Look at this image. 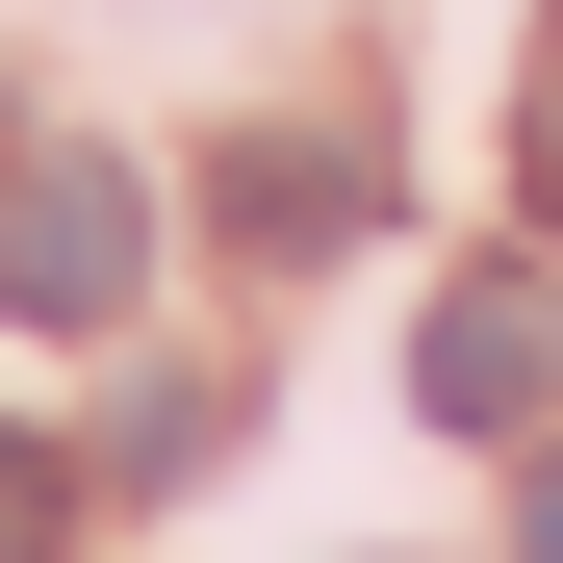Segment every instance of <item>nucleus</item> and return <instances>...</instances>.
<instances>
[{
  "instance_id": "f257e3e1",
  "label": "nucleus",
  "mask_w": 563,
  "mask_h": 563,
  "mask_svg": "<svg viewBox=\"0 0 563 563\" xmlns=\"http://www.w3.org/2000/svg\"><path fill=\"white\" fill-rule=\"evenodd\" d=\"M129 282H154V179L129 154H26V179H0V308H26V333H103Z\"/></svg>"
},
{
  "instance_id": "f03ea898",
  "label": "nucleus",
  "mask_w": 563,
  "mask_h": 563,
  "mask_svg": "<svg viewBox=\"0 0 563 563\" xmlns=\"http://www.w3.org/2000/svg\"><path fill=\"white\" fill-rule=\"evenodd\" d=\"M410 410H435V435H538V410H563V282H512V256H487V282H435Z\"/></svg>"
},
{
  "instance_id": "7ed1b4c3",
  "label": "nucleus",
  "mask_w": 563,
  "mask_h": 563,
  "mask_svg": "<svg viewBox=\"0 0 563 563\" xmlns=\"http://www.w3.org/2000/svg\"><path fill=\"white\" fill-rule=\"evenodd\" d=\"M206 206H231V256H358V231H385V154H358V129H231Z\"/></svg>"
},
{
  "instance_id": "20e7f679",
  "label": "nucleus",
  "mask_w": 563,
  "mask_h": 563,
  "mask_svg": "<svg viewBox=\"0 0 563 563\" xmlns=\"http://www.w3.org/2000/svg\"><path fill=\"white\" fill-rule=\"evenodd\" d=\"M512 206H538V231H563V26H538V52H512Z\"/></svg>"
},
{
  "instance_id": "39448f33",
  "label": "nucleus",
  "mask_w": 563,
  "mask_h": 563,
  "mask_svg": "<svg viewBox=\"0 0 563 563\" xmlns=\"http://www.w3.org/2000/svg\"><path fill=\"white\" fill-rule=\"evenodd\" d=\"M52 538H77V461H52V435H0V563H52Z\"/></svg>"
},
{
  "instance_id": "423d86ee",
  "label": "nucleus",
  "mask_w": 563,
  "mask_h": 563,
  "mask_svg": "<svg viewBox=\"0 0 563 563\" xmlns=\"http://www.w3.org/2000/svg\"><path fill=\"white\" fill-rule=\"evenodd\" d=\"M512 563H563V461H538V487H512Z\"/></svg>"
}]
</instances>
